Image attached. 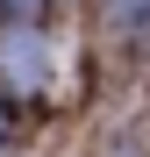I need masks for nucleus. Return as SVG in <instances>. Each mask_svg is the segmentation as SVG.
I'll list each match as a JSON object with an SVG mask.
<instances>
[{
    "mask_svg": "<svg viewBox=\"0 0 150 157\" xmlns=\"http://www.w3.org/2000/svg\"><path fill=\"white\" fill-rule=\"evenodd\" d=\"M43 78H50V43L43 36H29V29L0 36V86L7 93H43Z\"/></svg>",
    "mask_w": 150,
    "mask_h": 157,
    "instance_id": "nucleus-1",
    "label": "nucleus"
},
{
    "mask_svg": "<svg viewBox=\"0 0 150 157\" xmlns=\"http://www.w3.org/2000/svg\"><path fill=\"white\" fill-rule=\"evenodd\" d=\"M114 14H150V0H107Z\"/></svg>",
    "mask_w": 150,
    "mask_h": 157,
    "instance_id": "nucleus-2",
    "label": "nucleus"
},
{
    "mask_svg": "<svg viewBox=\"0 0 150 157\" xmlns=\"http://www.w3.org/2000/svg\"><path fill=\"white\" fill-rule=\"evenodd\" d=\"M0 7H14V14H21V7H43V0H0Z\"/></svg>",
    "mask_w": 150,
    "mask_h": 157,
    "instance_id": "nucleus-3",
    "label": "nucleus"
}]
</instances>
